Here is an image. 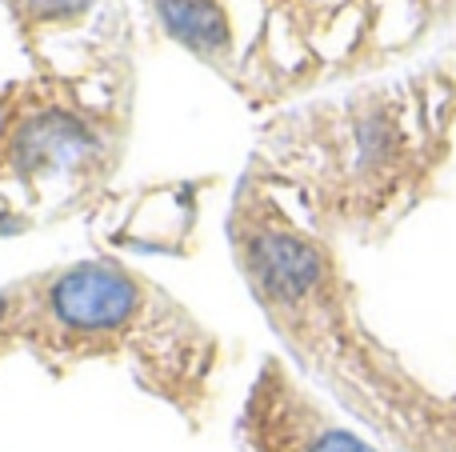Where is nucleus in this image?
<instances>
[{
  "mask_svg": "<svg viewBox=\"0 0 456 452\" xmlns=\"http://www.w3.org/2000/svg\"><path fill=\"white\" fill-rule=\"evenodd\" d=\"M24 352L48 373L64 376L85 360H117L184 421H205L221 344L157 280L93 256L24 277Z\"/></svg>",
  "mask_w": 456,
  "mask_h": 452,
  "instance_id": "nucleus-1",
  "label": "nucleus"
},
{
  "mask_svg": "<svg viewBox=\"0 0 456 452\" xmlns=\"http://www.w3.org/2000/svg\"><path fill=\"white\" fill-rule=\"evenodd\" d=\"M428 96L412 88L361 93L284 117L260 141L252 176L289 192L321 237L377 232L412 205L433 168V141L420 117Z\"/></svg>",
  "mask_w": 456,
  "mask_h": 452,
  "instance_id": "nucleus-2",
  "label": "nucleus"
},
{
  "mask_svg": "<svg viewBox=\"0 0 456 452\" xmlns=\"http://www.w3.org/2000/svg\"><path fill=\"white\" fill-rule=\"evenodd\" d=\"M228 245L289 357L316 373L356 328L353 288L332 240L297 221L284 197L248 173L228 213Z\"/></svg>",
  "mask_w": 456,
  "mask_h": 452,
  "instance_id": "nucleus-3",
  "label": "nucleus"
},
{
  "mask_svg": "<svg viewBox=\"0 0 456 452\" xmlns=\"http://www.w3.org/2000/svg\"><path fill=\"white\" fill-rule=\"evenodd\" d=\"M117 133L85 104L56 96H20L0 117V184L32 200L88 192L117 165Z\"/></svg>",
  "mask_w": 456,
  "mask_h": 452,
  "instance_id": "nucleus-4",
  "label": "nucleus"
},
{
  "mask_svg": "<svg viewBox=\"0 0 456 452\" xmlns=\"http://www.w3.org/2000/svg\"><path fill=\"white\" fill-rule=\"evenodd\" d=\"M236 437L244 452H377L321 397L305 389L289 360L265 357L248 384Z\"/></svg>",
  "mask_w": 456,
  "mask_h": 452,
  "instance_id": "nucleus-5",
  "label": "nucleus"
},
{
  "mask_svg": "<svg viewBox=\"0 0 456 452\" xmlns=\"http://www.w3.org/2000/svg\"><path fill=\"white\" fill-rule=\"evenodd\" d=\"M157 8L173 36H181L192 52L216 61V52L228 48V24L213 0H157Z\"/></svg>",
  "mask_w": 456,
  "mask_h": 452,
  "instance_id": "nucleus-6",
  "label": "nucleus"
},
{
  "mask_svg": "<svg viewBox=\"0 0 456 452\" xmlns=\"http://www.w3.org/2000/svg\"><path fill=\"white\" fill-rule=\"evenodd\" d=\"M24 280L0 288V360L24 349Z\"/></svg>",
  "mask_w": 456,
  "mask_h": 452,
  "instance_id": "nucleus-7",
  "label": "nucleus"
}]
</instances>
